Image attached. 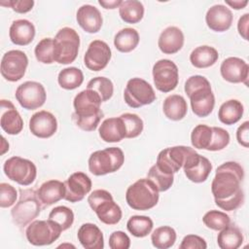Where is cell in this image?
<instances>
[{"instance_id": "obj_36", "label": "cell", "mask_w": 249, "mask_h": 249, "mask_svg": "<svg viewBox=\"0 0 249 249\" xmlns=\"http://www.w3.org/2000/svg\"><path fill=\"white\" fill-rule=\"evenodd\" d=\"M57 82L64 89H75L83 84L84 74L82 70L77 67H67L58 73Z\"/></svg>"}, {"instance_id": "obj_8", "label": "cell", "mask_w": 249, "mask_h": 249, "mask_svg": "<svg viewBox=\"0 0 249 249\" xmlns=\"http://www.w3.org/2000/svg\"><path fill=\"white\" fill-rule=\"evenodd\" d=\"M55 62L59 64L72 63L79 52L80 37L77 31L71 27H63L58 30L53 38Z\"/></svg>"}, {"instance_id": "obj_21", "label": "cell", "mask_w": 249, "mask_h": 249, "mask_svg": "<svg viewBox=\"0 0 249 249\" xmlns=\"http://www.w3.org/2000/svg\"><path fill=\"white\" fill-rule=\"evenodd\" d=\"M0 125L2 129L10 134L17 135L23 128V121L15 105L6 99H1Z\"/></svg>"}, {"instance_id": "obj_31", "label": "cell", "mask_w": 249, "mask_h": 249, "mask_svg": "<svg viewBox=\"0 0 249 249\" xmlns=\"http://www.w3.org/2000/svg\"><path fill=\"white\" fill-rule=\"evenodd\" d=\"M243 112L244 108L239 100L230 99L220 106L218 118L221 123L231 125L236 124L242 118Z\"/></svg>"}, {"instance_id": "obj_54", "label": "cell", "mask_w": 249, "mask_h": 249, "mask_svg": "<svg viewBox=\"0 0 249 249\" xmlns=\"http://www.w3.org/2000/svg\"><path fill=\"white\" fill-rule=\"evenodd\" d=\"M4 143H6V139L2 136V150H1V155H3L6 151L9 150V143H7L6 146H4Z\"/></svg>"}, {"instance_id": "obj_14", "label": "cell", "mask_w": 249, "mask_h": 249, "mask_svg": "<svg viewBox=\"0 0 249 249\" xmlns=\"http://www.w3.org/2000/svg\"><path fill=\"white\" fill-rule=\"evenodd\" d=\"M28 58L19 50H11L4 53L1 59V75L9 82L19 81L25 74Z\"/></svg>"}, {"instance_id": "obj_11", "label": "cell", "mask_w": 249, "mask_h": 249, "mask_svg": "<svg viewBox=\"0 0 249 249\" xmlns=\"http://www.w3.org/2000/svg\"><path fill=\"white\" fill-rule=\"evenodd\" d=\"M124 98L129 107L139 108L153 103L156 100V93L147 81L141 78H132L126 83Z\"/></svg>"}, {"instance_id": "obj_12", "label": "cell", "mask_w": 249, "mask_h": 249, "mask_svg": "<svg viewBox=\"0 0 249 249\" xmlns=\"http://www.w3.org/2000/svg\"><path fill=\"white\" fill-rule=\"evenodd\" d=\"M16 99L26 110H35L44 105L47 93L44 86L35 81H27L16 89Z\"/></svg>"}, {"instance_id": "obj_6", "label": "cell", "mask_w": 249, "mask_h": 249, "mask_svg": "<svg viewBox=\"0 0 249 249\" xmlns=\"http://www.w3.org/2000/svg\"><path fill=\"white\" fill-rule=\"evenodd\" d=\"M124 161V155L118 147H109L93 152L89 158V170L95 176L106 175L119 170Z\"/></svg>"}, {"instance_id": "obj_19", "label": "cell", "mask_w": 249, "mask_h": 249, "mask_svg": "<svg viewBox=\"0 0 249 249\" xmlns=\"http://www.w3.org/2000/svg\"><path fill=\"white\" fill-rule=\"evenodd\" d=\"M220 72L224 80L230 83H243L248 85L249 66L243 59L235 56H230L223 60Z\"/></svg>"}, {"instance_id": "obj_26", "label": "cell", "mask_w": 249, "mask_h": 249, "mask_svg": "<svg viewBox=\"0 0 249 249\" xmlns=\"http://www.w3.org/2000/svg\"><path fill=\"white\" fill-rule=\"evenodd\" d=\"M36 193L42 205L49 206L64 198L65 186L63 182L53 179L44 182Z\"/></svg>"}, {"instance_id": "obj_45", "label": "cell", "mask_w": 249, "mask_h": 249, "mask_svg": "<svg viewBox=\"0 0 249 249\" xmlns=\"http://www.w3.org/2000/svg\"><path fill=\"white\" fill-rule=\"evenodd\" d=\"M212 139L210 146L207 151H221L226 148L230 143V134L229 132L219 126H212Z\"/></svg>"}, {"instance_id": "obj_18", "label": "cell", "mask_w": 249, "mask_h": 249, "mask_svg": "<svg viewBox=\"0 0 249 249\" xmlns=\"http://www.w3.org/2000/svg\"><path fill=\"white\" fill-rule=\"evenodd\" d=\"M183 169L186 177L190 181L202 183L208 178L212 170V163L207 158L195 152L188 158L183 165Z\"/></svg>"}, {"instance_id": "obj_7", "label": "cell", "mask_w": 249, "mask_h": 249, "mask_svg": "<svg viewBox=\"0 0 249 249\" xmlns=\"http://www.w3.org/2000/svg\"><path fill=\"white\" fill-rule=\"evenodd\" d=\"M19 199L11 210L13 221L16 225L23 228L29 225L41 212L42 203L37 193L32 189H20Z\"/></svg>"}, {"instance_id": "obj_42", "label": "cell", "mask_w": 249, "mask_h": 249, "mask_svg": "<svg viewBox=\"0 0 249 249\" xmlns=\"http://www.w3.org/2000/svg\"><path fill=\"white\" fill-rule=\"evenodd\" d=\"M49 219L56 223L63 231L68 230L74 222V213L67 206H56L53 208L49 214Z\"/></svg>"}, {"instance_id": "obj_22", "label": "cell", "mask_w": 249, "mask_h": 249, "mask_svg": "<svg viewBox=\"0 0 249 249\" xmlns=\"http://www.w3.org/2000/svg\"><path fill=\"white\" fill-rule=\"evenodd\" d=\"M232 13L225 5L217 4L210 7L205 15L207 26L216 32H224L230 29L232 23Z\"/></svg>"}, {"instance_id": "obj_29", "label": "cell", "mask_w": 249, "mask_h": 249, "mask_svg": "<svg viewBox=\"0 0 249 249\" xmlns=\"http://www.w3.org/2000/svg\"><path fill=\"white\" fill-rule=\"evenodd\" d=\"M162 110L167 119L171 121H180L187 115L188 105L182 95L171 94L164 99Z\"/></svg>"}, {"instance_id": "obj_43", "label": "cell", "mask_w": 249, "mask_h": 249, "mask_svg": "<svg viewBox=\"0 0 249 249\" xmlns=\"http://www.w3.org/2000/svg\"><path fill=\"white\" fill-rule=\"evenodd\" d=\"M203 224L213 231H221L231 224L228 214L219 210H210L206 212L202 218Z\"/></svg>"}, {"instance_id": "obj_34", "label": "cell", "mask_w": 249, "mask_h": 249, "mask_svg": "<svg viewBox=\"0 0 249 249\" xmlns=\"http://www.w3.org/2000/svg\"><path fill=\"white\" fill-rule=\"evenodd\" d=\"M119 14L124 22L137 23L144 17V6L137 0H125L119 7Z\"/></svg>"}, {"instance_id": "obj_30", "label": "cell", "mask_w": 249, "mask_h": 249, "mask_svg": "<svg viewBox=\"0 0 249 249\" xmlns=\"http://www.w3.org/2000/svg\"><path fill=\"white\" fill-rule=\"evenodd\" d=\"M218 58L217 50L207 45L196 47L190 54V61L196 68L210 67L215 64Z\"/></svg>"}, {"instance_id": "obj_20", "label": "cell", "mask_w": 249, "mask_h": 249, "mask_svg": "<svg viewBox=\"0 0 249 249\" xmlns=\"http://www.w3.org/2000/svg\"><path fill=\"white\" fill-rule=\"evenodd\" d=\"M30 132L39 138L52 137L57 130L56 118L48 111L42 110L33 114L29 120Z\"/></svg>"}, {"instance_id": "obj_41", "label": "cell", "mask_w": 249, "mask_h": 249, "mask_svg": "<svg viewBox=\"0 0 249 249\" xmlns=\"http://www.w3.org/2000/svg\"><path fill=\"white\" fill-rule=\"evenodd\" d=\"M87 89L96 91L102 102L109 100L114 92V85L112 81L106 77H95L89 81Z\"/></svg>"}, {"instance_id": "obj_25", "label": "cell", "mask_w": 249, "mask_h": 249, "mask_svg": "<svg viewBox=\"0 0 249 249\" xmlns=\"http://www.w3.org/2000/svg\"><path fill=\"white\" fill-rule=\"evenodd\" d=\"M100 138L107 143L120 142L126 136L125 124L121 117L105 119L98 129Z\"/></svg>"}, {"instance_id": "obj_47", "label": "cell", "mask_w": 249, "mask_h": 249, "mask_svg": "<svg viewBox=\"0 0 249 249\" xmlns=\"http://www.w3.org/2000/svg\"><path fill=\"white\" fill-rule=\"evenodd\" d=\"M109 247L111 249H128L130 247V239L125 232L116 231L109 236Z\"/></svg>"}, {"instance_id": "obj_28", "label": "cell", "mask_w": 249, "mask_h": 249, "mask_svg": "<svg viewBox=\"0 0 249 249\" xmlns=\"http://www.w3.org/2000/svg\"><path fill=\"white\" fill-rule=\"evenodd\" d=\"M78 240L86 249H102L104 237L101 230L94 224H83L77 232Z\"/></svg>"}, {"instance_id": "obj_17", "label": "cell", "mask_w": 249, "mask_h": 249, "mask_svg": "<svg viewBox=\"0 0 249 249\" xmlns=\"http://www.w3.org/2000/svg\"><path fill=\"white\" fill-rule=\"evenodd\" d=\"M64 199L70 202L81 201L91 190V180L84 172L78 171L71 174L64 182Z\"/></svg>"}, {"instance_id": "obj_53", "label": "cell", "mask_w": 249, "mask_h": 249, "mask_svg": "<svg viewBox=\"0 0 249 249\" xmlns=\"http://www.w3.org/2000/svg\"><path fill=\"white\" fill-rule=\"evenodd\" d=\"M226 4L231 6V8H233L234 10H240L243 9L247 4L248 1L247 0H233V1H229V0H225Z\"/></svg>"}, {"instance_id": "obj_13", "label": "cell", "mask_w": 249, "mask_h": 249, "mask_svg": "<svg viewBox=\"0 0 249 249\" xmlns=\"http://www.w3.org/2000/svg\"><path fill=\"white\" fill-rule=\"evenodd\" d=\"M154 84L161 92L173 90L179 81L177 65L170 59H160L153 66Z\"/></svg>"}, {"instance_id": "obj_35", "label": "cell", "mask_w": 249, "mask_h": 249, "mask_svg": "<svg viewBox=\"0 0 249 249\" xmlns=\"http://www.w3.org/2000/svg\"><path fill=\"white\" fill-rule=\"evenodd\" d=\"M177 238L176 231L169 226L157 228L151 234V241L158 249H167L174 245Z\"/></svg>"}, {"instance_id": "obj_39", "label": "cell", "mask_w": 249, "mask_h": 249, "mask_svg": "<svg viewBox=\"0 0 249 249\" xmlns=\"http://www.w3.org/2000/svg\"><path fill=\"white\" fill-rule=\"evenodd\" d=\"M212 127L206 124H197L191 133V142L194 148L208 150L212 139Z\"/></svg>"}, {"instance_id": "obj_27", "label": "cell", "mask_w": 249, "mask_h": 249, "mask_svg": "<svg viewBox=\"0 0 249 249\" xmlns=\"http://www.w3.org/2000/svg\"><path fill=\"white\" fill-rule=\"evenodd\" d=\"M9 36L15 45L26 46L35 37V26L31 21L24 18L14 20L10 26Z\"/></svg>"}, {"instance_id": "obj_1", "label": "cell", "mask_w": 249, "mask_h": 249, "mask_svg": "<svg viewBox=\"0 0 249 249\" xmlns=\"http://www.w3.org/2000/svg\"><path fill=\"white\" fill-rule=\"evenodd\" d=\"M243 167L236 161H226L216 169L211 183V192L218 207L226 211L237 209L244 201L241 182Z\"/></svg>"}, {"instance_id": "obj_49", "label": "cell", "mask_w": 249, "mask_h": 249, "mask_svg": "<svg viewBox=\"0 0 249 249\" xmlns=\"http://www.w3.org/2000/svg\"><path fill=\"white\" fill-rule=\"evenodd\" d=\"M180 249H205L207 248L206 241L196 234H188L186 235L181 244L179 245Z\"/></svg>"}, {"instance_id": "obj_24", "label": "cell", "mask_w": 249, "mask_h": 249, "mask_svg": "<svg viewBox=\"0 0 249 249\" xmlns=\"http://www.w3.org/2000/svg\"><path fill=\"white\" fill-rule=\"evenodd\" d=\"M184 45V34L182 30L176 26H168L161 31L158 46L165 54H173L178 53Z\"/></svg>"}, {"instance_id": "obj_46", "label": "cell", "mask_w": 249, "mask_h": 249, "mask_svg": "<svg viewBox=\"0 0 249 249\" xmlns=\"http://www.w3.org/2000/svg\"><path fill=\"white\" fill-rule=\"evenodd\" d=\"M18 197L17 190L8 183L0 184V206L7 208L12 206Z\"/></svg>"}, {"instance_id": "obj_9", "label": "cell", "mask_w": 249, "mask_h": 249, "mask_svg": "<svg viewBox=\"0 0 249 249\" xmlns=\"http://www.w3.org/2000/svg\"><path fill=\"white\" fill-rule=\"evenodd\" d=\"M61 228L53 221L34 220L25 230L28 242L35 246H44L53 243L61 233Z\"/></svg>"}, {"instance_id": "obj_44", "label": "cell", "mask_w": 249, "mask_h": 249, "mask_svg": "<svg viewBox=\"0 0 249 249\" xmlns=\"http://www.w3.org/2000/svg\"><path fill=\"white\" fill-rule=\"evenodd\" d=\"M120 117L123 119L125 124V128H126L125 138H135L141 134V132L143 131L144 124L142 119L138 115L132 114V113H124V114H122Z\"/></svg>"}, {"instance_id": "obj_52", "label": "cell", "mask_w": 249, "mask_h": 249, "mask_svg": "<svg viewBox=\"0 0 249 249\" xmlns=\"http://www.w3.org/2000/svg\"><path fill=\"white\" fill-rule=\"evenodd\" d=\"M122 0H113V1H106V0H99L98 3L100 6H102L104 9H116L119 8L122 4Z\"/></svg>"}, {"instance_id": "obj_40", "label": "cell", "mask_w": 249, "mask_h": 249, "mask_svg": "<svg viewBox=\"0 0 249 249\" xmlns=\"http://www.w3.org/2000/svg\"><path fill=\"white\" fill-rule=\"evenodd\" d=\"M34 53L39 62L45 64H52L55 61L54 42L53 38L42 39L35 47Z\"/></svg>"}, {"instance_id": "obj_15", "label": "cell", "mask_w": 249, "mask_h": 249, "mask_svg": "<svg viewBox=\"0 0 249 249\" xmlns=\"http://www.w3.org/2000/svg\"><path fill=\"white\" fill-rule=\"evenodd\" d=\"M194 151L188 146H174L161 150L157 158L156 164L164 172L174 174L183 167L187 158Z\"/></svg>"}, {"instance_id": "obj_4", "label": "cell", "mask_w": 249, "mask_h": 249, "mask_svg": "<svg viewBox=\"0 0 249 249\" xmlns=\"http://www.w3.org/2000/svg\"><path fill=\"white\" fill-rule=\"evenodd\" d=\"M159 193L160 192L151 180L142 178L127 188L125 200L130 208L146 211L158 204L160 197Z\"/></svg>"}, {"instance_id": "obj_16", "label": "cell", "mask_w": 249, "mask_h": 249, "mask_svg": "<svg viewBox=\"0 0 249 249\" xmlns=\"http://www.w3.org/2000/svg\"><path fill=\"white\" fill-rule=\"evenodd\" d=\"M111 55V49L106 42L93 40L84 55L85 66L91 71H100L107 66Z\"/></svg>"}, {"instance_id": "obj_3", "label": "cell", "mask_w": 249, "mask_h": 249, "mask_svg": "<svg viewBox=\"0 0 249 249\" xmlns=\"http://www.w3.org/2000/svg\"><path fill=\"white\" fill-rule=\"evenodd\" d=\"M189 96L193 113L204 118L210 115L214 109L215 96L209 81L201 75H194L187 79L184 87Z\"/></svg>"}, {"instance_id": "obj_48", "label": "cell", "mask_w": 249, "mask_h": 249, "mask_svg": "<svg viewBox=\"0 0 249 249\" xmlns=\"http://www.w3.org/2000/svg\"><path fill=\"white\" fill-rule=\"evenodd\" d=\"M0 5L9 7L16 13L24 14L32 10L34 6L33 0H7V1H1Z\"/></svg>"}, {"instance_id": "obj_5", "label": "cell", "mask_w": 249, "mask_h": 249, "mask_svg": "<svg viewBox=\"0 0 249 249\" xmlns=\"http://www.w3.org/2000/svg\"><path fill=\"white\" fill-rule=\"evenodd\" d=\"M88 202L103 224L116 225L121 221L123 216L122 209L114 201L112 195L108 191L102 189L94 190L89 196Z\"/></svg>"}, {"instance_id": "obj_38", "label": "cell", "mask_w": 249, "mask_h": 249, "mask_svg": "<svg viewBox=\"0 0 249 249\" xmlns=\"http://www.w3.org/2000/svg\"><path fill=\"white\" fill-rule=\"evenodd\" d=\"M147 178L154 183L159 192L167 191L172 186L174 181L173 174L164 172L157 164L151 166L148 171Z\"/></svg>"}, {"instance_id": "obj_37", "label": "cell", "mask_w": 249, "mask_h": 249, "mask_svg": "<svg viewBox=\"0 0 249 249\" xmlns=\"http://www.w3.org/2000/svg\"><path fill=\"white\" fill-rule=\"evenodd\" d=\"M153 226L154 223L152 219L148 216L142 215L131 216L126 223L127 231L135 237L147 236L152 231Z\"/></svg>"}, {"instance_id": "obj_10", "label": "cell", "mask_w": 249, "mask_h": 249, "mask_svg": "<svg viewBox=\"0 0 249 249\" xmlns=\"http://www.w3.org/2000/svg\"><path fill=\"white\" fill-rule=\"evenodd\" d=\"M3 170L10 180L21 186L31 185L37 176L36 165L31 160L18 156L8 159L3 165Z\"/></svg>"}, {"instance_id": "obj_50", "label": "cell", "mask_w": 249, "mask_h": 249, "mask_svg": "<svg viewBox=\"0 0 249 249\" xmlns=\"http://www.w3.org/2000/svg\"><path fill=\"white\" fill-rule=\"evenodd\" d=\"M248 135H249V122L246 121L241 125H239V127L236 130L237 142L245 148H248V146H249V136Z\"/></svg>"}, {"instance_id": "obj_32", "label": "cell", "mask_w": 249, "mask_h": 249, "mask_svg": "<svg viewBox=\"0 0 249 249\" xmlns=\"http://www.w3.org/2000/svg\"><path fill=\"white\" fill-rule=\"evenodd\" d=\"M217 243L221 249H236L243 243V234L237 227L230 224L218 233Z\"/></svg>"}, {"instance_id": "obj_51", "label": "cell", "mask_w": 249, "mask_h": 249, "mask_svg": "<svg viewBox=\"0 0 249 249\" xmlns=\"http://www.w3.org/2000/svg\"><path fill=\"white\" fill-rule=\"evenodd\" d=\"M248 25H249V14L246 13L239 18L237 22L238 33L244 40H248Z\"/></svg>"}, {"instance_id": "obj_33", "label": "cell", "mask_w": 249, "mask_h": 249, "mask_svg": "<svg viewBox=\"0 0 249 249\" xmlns=\"http://www.w3.org/2000/svg\"><path fill=\"white\" fill-rule=\"evenodd\" d=\"M139 43V34L136 29L125 27L121 29L114 38V45L121 53H129L133 51Z\"/></svg>"}, {"instance_id": "obj_23", "label": "cell", "mask_w": 249, "mask_h": 249, "mask_svg": "<svg viewBox=\"0 0 249 249\" xmlns=\"http://www.w3.org/2000/svg\"><path fill=\"white\" fill-rule=\"evenodd\" d=\"M78 24L88 33H96L102 26V16L99 10L89 4L81 6L76 14Z\"/></svg>"}, {"instance_id": "obj_2", "label": "cell", "mask_w": 249, "mask_h": 249, "mask_svg": "<svg viewBox=\"0 0 249 249\" xmlns=\"http://www.w3.org/2000/svg\"><path fill=\"white\" fill-rule=\"evenodd\" d=\"M101 102L96 91L89 89L80 91L73 100L72 120L76 125L85 131L95 130L104 116L100 109Z\"/></svg>"}]
</instances>
